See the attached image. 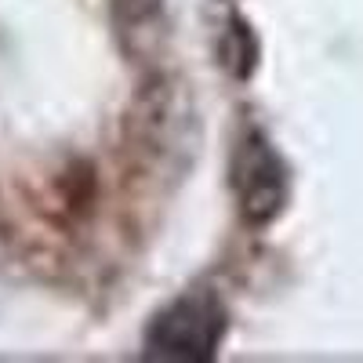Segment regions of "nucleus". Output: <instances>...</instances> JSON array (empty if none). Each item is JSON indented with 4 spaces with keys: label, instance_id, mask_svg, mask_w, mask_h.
Segmentation results:
<instances>
[{
    "label": "nucleus",
    "instance_id": "f257e3e1",
    "mask_svg": "<svg viewBox=\"0 0 363 363\" xmlns=\"http://www.w3.org/2000/svg\"><path fill=\"white\" fill-rule=\"evenodd\" d=\"M229 327V313L222 298L207 287L182 291L174 301L149 320L145 327V356L149 359H215Z\"/></svg>",
    "mask_w": 363,
    "mask_h": 363
},
{
    "label": "nucleus",
    "instance_id": "f03ea898",
    "mask_svg": "<svg viewBox=\"0 0 363 363\" xmlns=\"http://www.w3.org/2000/svg\"><path fill=\"white\" fill-rule=\"evenodd\" d=\"M229 186L240 207V218L247 225L262 229L280 218L291 193V178L284 157L277 153V145L269 142L262 128H247L236 138L229 160Z\"/></svg>",
    "mask_w": 363,
    "mask_h": 363
},
{
    "label": "nucleus",
    "instance_id": "7ed1b4c3",
    "mask_svg": "<svg viewBox=\"0 0 363 363\" xmlns=\"http://www.w3.org/2000/svg\"><path fill=\"white\" fill-rule=\"evenodd\" d=\"M222 37H225L222 40V62L229 66V73L233 77H251L255 73V55H258L255 37H251V26L240 18V15H233L229 18V29H225Z\"/></svg>",
    "mask_w": 363,
    "mask_h": 363
},
{
    "label": "nucleus",
    "instance_id": "20e7f679",
    "mask_svg": "<svg viewBox=\"0 0 363 363\" xmlns=\"http://www.w3.org/2000/svg\"><path fill=\"white\" fill-rule=\"evenodd\" d=\"M160 0H113V15L124 26V33H142V26H153L160 18Z\"/></svg>",
    "mask_w": 363,
    "mask_h": 363
}]
</instances>
